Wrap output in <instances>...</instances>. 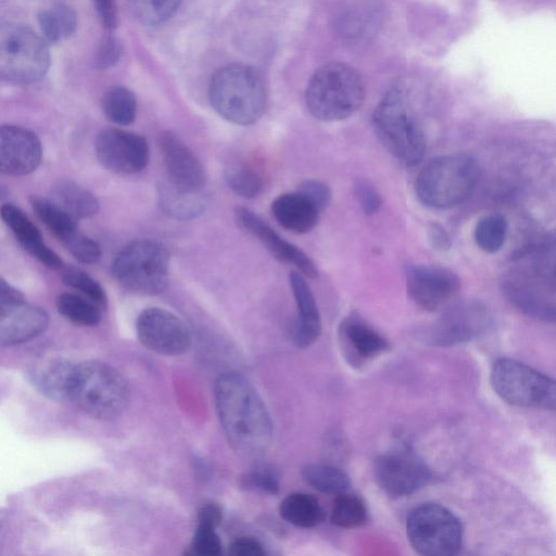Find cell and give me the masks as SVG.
I'll return each mask as SVG.
<instances>
[{
    "mask_svg": "<svg viewBox=\"0 0 556 556\" xmlns=\"http://www.w3.org/2000/svg\"><path fill=\"white\" fill-rule=\"evenodd\" d=\"M214 395L231 447L243 456L264 454L273 440V422L255 388L237 372H224L215 382Z\"/></svg>",
    "mask_w": 556,
    "mask_h": 556,
    "instance_id": "6da1fadb",
    "label": "cell"
},
{
    "mask_svg": "<svg viewBox=\"0 0 556 556\" xmlns=\"http://www.w3.org/2000/svg\"><path fill=\"white\" fill-rule=\"evenodd\" d=\"M554 243L533 247L519 255L503 276L502 291L522 314L546 323L555 321Z\"/></svg>",
    "mask_w": 556,
    "mask_h": 556,
    "instance_id": "7a4b0ae2",
    "label": "cell"
},
{
    "mask_svg": "<svg viewBox=\"0 0 556 556\" xmlns=\"http://www.w3.org/2000/svg\"><path fill=\"white\" fill-rule=\"evenodd\" d=\"M213 109L237 125L257 122L266 110L267 92L261 74L244 64H229L218 70L210 85Z\"/></svg>",
    "mask_w": 556,
    "mask_h": 556,
    "instance_id": "3957f363",
    "label": "cell"
},
{
    "mask_svg": "<svg viewBox=\"0 0 556 556\" xmlns=\"http://www.w3.org/2000/svg\"><path fill=\"white\" fill-rule=\"evenodd\" d=\"M67 402L97 418L119 416L128 405L129 388L111 365L85 361L74 366Z\"/></svg>",
    "mask_w": 556,
    "mask_h": 556,
    "instance_id": "277c9868",
    "label": "cell"
},
{
    "mask_svg": "<svg viewBox=\"0 0 556 556\" xmlns=\"http://www.w3.org/2000/svg\"><path fill=\"white\" fill-rule=\"evenodd\" d=\"M375 132L382 146L400 163L414 166L426 151V138L405 91L390 89L372 114Z\"/></svg>",
    "mask_w": 556,
    "mask_h": 556,
    "instance_id": "5b68a950",
    "label": "cell"
},
{
    "mask_svg": "<svg viewBox=\"0 0 556 556\" xmlns=\"http://www.w3.org/2000/svg\"><path fill=\"white\" fill-rule=\"evenodd\" d=\"M365 98L358 73L343 63H328L312 76L305 92L309 113L324 122H337L354 114Z\"/></svg>",
    "mask_w": 556,
    "mask_h": 556,
    "instance_id": "8992f818",
    "label": "cell"
},
{
    "mask_svg": "<svg viewBox=\"0 0 556 556\" xmlns=\"http://www.w3.org/2000/svg\"><path fill=\"white\" fill-rule=\"evenodd\" d=\"M479 179V166L467 154L441 155L429 161L415 181L421 203L434 208H448L463 203Z\"/></svg>",
    "mask_w": 556,
    "mask_h": 556,
    "instance_id": "52a82bcc",
    "label": "cell"
},
{
    "mask_svg": "<svg viewBox=\"0 0 556 556\" xmlns=\"http://www.w3.org/2000/svg\"><path fill=\"white\" fill-rule=\"evenodd\" d=\"M169 257L166 247L156 240H134L116 254L111 273L125 290L146 295L159 294L168 283Z\"/></svg>",
    "mask_w": 556,
    "mask_h": 556,
    "instance_id": "ba28073f",
    "label": "cell"
},
{
    "mask_svg": "<svg viewBox=\"0 0 556 556\" xmlns=\"http://www.w3.org/2000/svg\"><path fill=\"white\" fill-rule=\"evenodd\" d=\"M409 544L420 555L451 556L463 545L464 530L459 519L446 507L424 503L410 510L406 520Z\"/></svg>",
    "mask_w": 556,
    "mask_h": 556,
    "instance_id": "9c48e42d",
    "label": "cell"
},
{
    "mask_svg": "<svg viewBox=\"0 0 556 556\" xmlns=\"http://www.w3.org/2000/svg\"><path fill=\"white\" fill-rule=\"evenodd\" d=\"M46 42L30 28L0 23V78L29 84L39 80L49 67Z\"/></svg>",
    "mask_w": 556,
    "mask_h": 556,
    "instance_id": "30bf717a",
    "label": "cell"
},
{
    "mask_svg": "<svg viewBox=\"0 0 556 556\" xmlns=\"http://www.w3.org/2000/svg\"><path fill=\"white\" fill-rule=\"evenodd\" d=\"M491 384L496 394L510 405L555 409L554 379L518 361L497 359L492 367Z\"/></svg>",
    "mask_w": 556,
    "mask_h": 556,
    "instance_id": "8fae6325",
    "label": "cell"
},
{
    "mask_svg": "<svg viewBox=\"0 0 556 556\" xmlns=\"http://www.w3.org/2000/svg\"><path fill=\"white\" fill-rule=\"evenodd\" d=\"M374 476L379 488L390 497L407 496L427 485L432 478L428 465L408 450H395L379 455L374 463Z\"/></svg>",
    "mask_w": 556,
    "mask_h": 556,
    "instance_id": "7c38bea8",
    "label": "cell"
},
{
    "mask_svg": "<svg viewBox=\"0 0 556 556\" xmlns=\"http://www.w3.org/2000/svg\"><path fill=\"white\" fill-rule=\"evenodd\" d=\"M136 332L147 349L165 356L181 355L192 343L186 324L174 313L162 307L143 309L137 317Z\"/></svg>",
    "mask_w": 556,
    "mask_h": 556,
    "instance_id": "4fadbf2b",
    "label": "cell"
},
{
    "mask_svg": "<svg viewBox=\"0 0 556 556\" xmlns=\"http://www.w3.org/2000/svg\"><path fill=\"white\" fill-rule=\"evenodd\" d=\"M94 151L101 165L116 174L140 173L150 159L149 143L144 137L118 128L101 130L94 141Z\"/></svg>",
    "mask_w": 556,
    "mask_h": 556,
    "instance_id": "5bb4252c",
    "label": "cell"
},
{
    "mask_svg": "<svg viewBox=\"0 0 556 556\" xmlns=\"http://www.w3.org/2000/svg\"><path fill=\"white\" fill-rule=\"evenodd\" d=\"M488 308L476 301L463 302L443 313L432 325L429 340L432 345L447 348L471 341L491 326Z\"/></svg>",
    "mask_w": 556,
    "mask_h": 556,
    "instance_id": "9a60e30c",
    "label": "cell"
},
{
    "mask_svg": "<svg viewBox=\"0 0 556 556\" xmlns=\"http://www.w3.org/2000/svg\"><path fill=\"white\" fill-rule=\"evenodd\" d=\"M409 298L422 309L434 312L456 295L460 288L458 276L439 265L415 264L405 269Z\"/></svg>",
    "mask_w": 556,
    "mask_h": 556,
    "instance_id": "2e32d148",
    "label": "cell"
},
{
    "mask_svg": "<svg viewBox=\"0 0 556 556\" xmlns=\"http://www.w3.org/2000/svg\"><path fill=\"white\" fill-rule=\"evenodd\" d=\"M159 144L166 180L177 188L202 192L206 185V174L193 151L169 130L160 135Z\"/></svg>",
    "mask_w": 556,
    "mask_h": 556,
    "instance_id": "e0dca14e",
    "label": "cell"
},
{
    "mask_svg": "<svg viewBox=\"0 0 556 556\" xmlns=\"http://www.w3.org/2000/svg\"><path fill=\"white\" fill-rule=\"evenodd\" d=\"M238 224L252 233L277 260L294 266L307 278H316L318 270L313 260L299 247L287 241L257 214L244 206L235 210Z\"/></svg>",
    "mask_w": 556,
    "mask_h": 556,
    "instance_id": "ac0fdd59",
    "label": "cell"
},
{
    "mask_svg": "<svg viewBox=\"0 0 556 556\" xmlns=\"http://www.w3.org/2000/svg\"><path fill=\"white\" fill-rule=\"evenodd\" d=\"M41 160L42 146L36 134L15 125H0V174L28 175Z\"/></svg>",
    "mask_w": 556,
    "mask_h": 556,
    "instance_id": "d6986e66",
    "label": "cell"
},
{
    "mask_svg": "<svg viewBox=\"0 0 556 556\" xmlns=\"http://www.w3.org/2000/svg\"><path fill=\"white\" fill-rule=\"evenodd\" d=\"M49 325L41 307L23 302H0V345H16L40 336Z\"/></svg>",
    "mask_w": 556,
    "mask_h": 556,
    "instance_id": "ffe728a7",
    "label": "cell"
},
{
    "mask_svg": "<svg viewBox=\"0 0 556 556\" xmlns=\"http://www.w3.org/2000/svg\"><path fill=\"white\" fill-rule=\"evenodd\" d=\"M289 283L298 308L294 341L298 346L307 348L319 338L321 332L318 306L311 287L302 274L291 271Z\"/></svg>",
    "mask_w": 556,
    "mask_h": 556,
    "instance_id": "44dd1931",
    "label": "cell"
},
{
    "mask_svg": "<svg viewBox=\"0 0 556 556\" xmlns=\"http://www.w3.org/2000/svg\"><path fill=\"white\" fill-rule=\"evenodd\" d=\"M271 214L285 229L294 233H306L317 224L320 211L302 193L288 192L278 195L271 203Z\"/></svg>",
    "mask_w": 556,
    "mask_h": 556,
    "instance_id": "7402d4cb",
    "label": "cell"
},
{
    "mask_svg": "<svg viewBox=\"0 0 556 556\" xmlns=\"http://www.w3.org/2000/svg\"><path fill=\"white\" fill-rule=\"evenodd\" d=\"M75 363L63 358H51L37 363L29 370V380L47 397L65 402Z\"/></svg>",
    "mask_w": 556,
    "mask_h": 556,
    "instance_id": "603a6c76",
    "label": "cell"
},
{
    "mask_svg": "<svg viewBox=\"0 0 556 556\" xmlns=\"http://www.w3.org/2000/svg\"><path fill=\"white\" fill-rule=\"evenodd\" d=\"M157 200L161 210L176 220H190L205 211V198L202 192L187 191L175 187L167 180L157 186Z\"/></svg>",
    "mask_w": 556,
    "mask_h": 556,
    "instance_id": "cb8c5ba5",
    "label": "cell"
},
{
    "mask_svg": "<svg viewBox=\"0 0 556 556\" xmlns=\"http://www.w3.org/2000/svg\"><path fill=\"white\" fill-rule=\"evenodd\" d=\"M341 336L348 354L368 359L389 349L388 341L375 329L357 319H348L341 327Z\"/></svg>",
    "mask_w": 556,
    "mask_h": 556,
    "instance_id": "d4e9b609",
    "label": "cell"
},
{
    "mask_svg": "<svg viewBox=\"0 0 556 556\" xmlns=\"http://www.w3.org/2000/svg\"><path fill=\"white\" fill-rule=\"evenodd\" d=\"M52 201L76 220L90 218L99 211L98 199L73 180L61 179L52 187Z\"/></svg>",
    "mask_w": 556,
    "mask_h": 556,
    "instance_id": "484cf974",
    "label": "cell"
},
{
    "mask_svg": "<svg viewBox=\"0 0 556 556\" xmlns=\"http://www.w3.org/2000/svg\"><path fill=\"white\" fill-rule=\"evenodd\" d=\"M280 516L289 523L300 528L319 525L325 517L318 500L306 493L289 494L280 504Z\"/></svg>",
    "mask_w": 556,
    "mask_h": 556,
    "instance_id": "4316f807",
    "label": "cell"
},
{
    "mask_svg": "<svg viewBox=\"0 0 556 556\" xmlns=\"http://www.w3.org/2000/svg\"><path fill=\"white\" fill-rule=\"evenodd\" d=\"M30 205L38 218L60 241L78 230L77 220L54 201L33 195L30 198Z\"/></svg>",
    "mask_w": 556,
    "mask_h": 556,
    "instance_id": "83f0119b",
    "label": "cell"
},
{
    "mask_svg": "<svg viewBox=\"0 0 556 556\" xmlns=\"http://www.w3.org/2000/svg\"><path fill=\"white\" fill-rule=\"evenodd\" d=\"M41 33L45 39L56 43L71 36L77 25L76 14L64 4H55L42 10L38 15Z\"/></svg>",
    "mask_w": 556,
    "mask_h": 556,
    "instance_id": "f1b7e54d",
    "label": "cell"
},
{
    "mask_svg": "<svg viewBox=\"0 0 556 556\" xmlns=\"http://www.w3.org/2000/svg\"><path fill=\"white\" fill-rule=\"evenodd\" d=\"M55 305L58 312L75 325L92 327L101 320V308L80 294L61 293Z\"/></svg>",
    "mask_w": 556,
    "mask_h": 556,
    "instance_id": "f546056e",
    "label": "cell"
},
{
    "mask_svg": "<svg viewBox=\"0 0 556 556\" xmlns=\"http://www.w3.org/2000/svg\"><path fill=\"white\" fill-rule=\"evenodd\" d=\"M302 476L314 489L327 494L344 493L351 485L348 473L331 465H306L302 469Z\"/></svg>",
    "mask_w": 556,
    "mask_h": 556,
    "instance_id": "4dcf8cb0",
    "label": "cell"
},
{
    "mask_svg": "<svg viewBox=\"0 0 556 556\" xmlns=\"http://www.w3.org/2000/svg\"><path fill=\"white\" fill-rule=\"evenodd\" d=\"M102 110L114 124L129 125L136 118V96L125 87H112L103 94Z\"/></svg>",
    "mask_w": 556,
    "mask_h": 556,
    "instance_id": "1f68e13d",
    "label": "cell"
},
{
    "mask_svg": "<svg viewBox=\"0 0 556 556\" xmlns=\"http://www.w3.org/2000/svg\"><path fill=\"white\" fill-rule=\"evenodd\" d=\"M0 217L26 251L43 242L39 229L18 206L12 203L1 205Z\"/></svg>",
    "mask_w": 556,
    "mask_h": 556,
    "instance_id": "d6a6232c",
    "label": "cell"
},
{
    "mask_svg": "<svg viewBox=\"0 0 556 556\" xmlns=\"http://www.w3.org/2000/svg\"><path fill=\"white\" fill-rule=\"evenodd\" d=\"M508 231L506 218L500 214H490L479 219L475 228V241L486 253H495L505 243Z\"/></svg>",
    "mask_w": 556,
    "mask_h": 556,
    "instance_id": "836d02e7",
    "label": "cell"
},
{
    "mask_svg": "<svg viewBox=\"0 0 556 556\" xmlns=\"http://www.w3.org/2000/svg\"><path fill=\"white\" fill-rule=\"evenodd\" d=\"M330 519L340 528H357L366 522L367 509L361 497L344 492L334 500Z\"/></svg>",
    "mask_w": 556,
    "mask_h": 556,
    "instance_id": "e575fe53",
    "label": "cell"
},
{
    "mask_svg": "<svg viewBox=\"0 0 556 556\" xmlns=\"http://www.w3.org/2000/svg\"><path fill=\"white\" fill-rule=\"evenodd\" d=\"M180 0H129L132 15L142 24L156 25L169 18Z\"/></svg>",
    "mask_w": 556,
    "mask_h": 556,
    "instance_id": "d590c367",
    "label": "cell"
},
{
    "mask_svg": "<svg viewBox=\"0 0 556 556\" xmlns=\"http://www.w3.org/2000/svg\"><path fill=\"white\" fill-rule=\"evenodd\" d=\"M65 285L78 291L101 309L108 305V296L103 287L86 271L79 268L66 269L62 276Z\"/></svg>",
    "mask_w": 556,
    "mask_h": 556,
    "instance_id": "8d00e7d4",
    "label": "cell"
},
{
    "mask_svg": "<svg viewBox=\"0 0 556 556\" xmlns=\"http://www.w3.org/2000/svg\"><path fill=\"white\" fill-rule=\"evenodd\" d=\"M225 180L229 189L244 199L257 198L264 188L262 177L254 170L239 167L225 173Z\"/></svg>",
    "mask_w": 556,
    "mask_h": 556,
    "instance_id": "74e56055",
    "label": "cell"
},
{
    "mask_svg": "<svg viewBox=\"0 0 556 556\" xmlns=\"http://www.w3.org/2000/svg\"><path fill=\"white\" fill-rule=\"evenodd\" d=\"M61 242L77 261L84 264H94L101 257L100 245L79 229Z\"/></svg>",
    "mask_w": 556,
    "mask_h": 556,
    "instance_id": "f35d334b",
    "label": "cell"
},
{
    "mask_svg": "<svg viewBox=\"0 0 556 556\" xmlns=\"http://www.w3.org/2000/svg\"><path fill=\"white\" fill-rule=\"evenodd\" d=\"M191 547L201 556H217L222 553V542L215 528L205 525L198 526Z\"/></svg>",
    "mask_w": 556,
    "mask_h": 556,
    "instance_id": "ab89813d",
    "label": "cell"
},
{
    "mask_svg": "<svg viewBox=\"0 0 556 556\" xmlns=\"http://www.w3.org/2000/svg\"><path fill=\"white\" fill-rule=\"evenodd\" d=\"M296 191L306 197L319 211L325 210L331 200L329 186L320 180L305 179L300 182Z\"/></svg>",
    "mask_w": 556,
    "mask_h": 556,
    "instance_id": "60d3db41",
    "label": "cell"
},
{
    "mask_svg": "<svg viewBox=\"0 0 556 556\" xmlns=\"http://www.w3.org/2000/svg\"><path fill=\"white\" fill-rule=\"evenodd\" d=\"M244 485L258 489L269 494H276L279 490L277 476L269 469L262 467L247 473L243 477Z\"/></svg>",
    "mask_w": 556,
    "mask_h": 556,
    "instance_id": "b9f144b4",
    "label": "cell"
},
{
    "mask_svg": "<svg viewBox=\"0 0 556 556\" xmlns=\"http://www.w3.org/2000/svg\"><path fill=\"white\" fill-rule=\"evenodd\" d=\"M354 189L363 212L367 215L377 213L381 206V198L376 188L366 180H358Z\"/></svg>",
    "mask_w": 556,
    "mask_h": 556,
    "instance_id": "7bdbcfd3",
    "label": "cell"
},
{
    "mask_svg": "<svg viewBox=\"0 0 556 556\" xmlns=\"http://www.w3.org/2000/svg\"><path fill=\"white\" fill-rule=\"evenodd\" d=\"M264 553L262 544L253 538H239L229 546V554L233 556H261Z\"/></svg>",
    "mask_w": 556,
    "mask_h": 556,
    "instance_id": "ee69618b",
    "label": "cell"
},
{
    "mask_svg": "<svg viewBox=\"0 0 556 556\" xmlns=\"http://www.w3.org/2000/svg\"><path fill=\"white\" fill-rule=\"evenodd\" d=\"M222 517V509L216 504L203 505L198 514L199 525H205L213 528H216L219 525Z\"/></svg>",
    "mask_w": 556,
    "mask_h": 556,
    "instance_id": "f6af8a7d",
    "label": "cell"
},
{
    "mask_svg": "<svg viewBox=\"0 0 556 556\" xmlns=\"http://www.w3.org/2000/svg\"><path fill=\"white\" fill-rule=\"evenodd\" d=\"M102 23L112 28L116 25V13L113 0H94Z\"/></svg>",
    "mask_w": 556,
    "mask_h": 556,
    "instance_id": "bcb514c9",
    "label": "cell"
},
{
    "mask_svg": "<svg viewBox=\"0 0 556 556\" xmlns=\"http://www.w3.org/2000/svg\"><path fill=\"white\" fill-rule=\"evenodd\" d=\"M118 54L119 49L116 42L113 40H108L100 49L96 62L99 66L104 67L114 63L118 58Z\"/></svg>",
    "mask_w": 556,
    "mask_h": 556,
    "instance_id": "7dc6e473",
    "label": "cell"
},
{
    "mask_svg": "<svg viewBox=\"0 0 556 556\" xmlns=\"http://www.w3.org/2000/svg\"><path fill=\"white\" fill-rule=\"evenodd\" d=\"M24 294L4 279L0 278V302H23Z\"/></svg>",
    "mask_w": 556,
    "mask_h": 556,
    "instance_id": "c3c4849f",
    "label": "cell"
},
{
    "mask_svg": "<svg viewBox=\"0 0 556 556\" xmlns=\"http://www.w3.org/2000/svg\"><path fill=\"white\" fill-rule=\"evenodd\" d=\"M430 232H431L430 240L432 241L434 247H437L439 249H444L450 245L448 237L445 233V231H443L442 228H440L439 226H433L430 229Z\"/></svg>",
    "mask_w": 556,
    "mask_h": 556,
    "instance_id": "681fc988",
    "label": "cell"
},
{
    "mask_svg": "<svg viewBox=\"0 0 556 556\" xmlns=\"http://www.w3.org/2000/svg\"><path fill=\"white\" fill-rule=\"evenodd\" d=\"M7 193L4 187L0 184V198L4 197Z\"/></svg>",
    "mask_w": 556,
    "mask_h": 556,
    "instance_id": "f907efd6",
    "label": "cell"
}]
</instances>
